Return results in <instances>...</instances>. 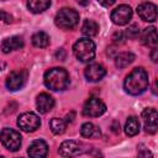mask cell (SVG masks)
<instances>
[{"label":"cell","instance_id":"34","mask_svg":"<svg viewBox=\"0 0 158 158\" xmlns=\"http://www.w3.org/2000/svg\"><path fill=\"white\" fill-rule=\"evenodd\" d=\"M5 67H6L5 62H4V60H0V70H4V69H5Z\"/></svg>","mask_w":158,"mask_h":158},{"label":"cell","instance_id":"23","mask_svg":"<svg viewBox=\"0 0 158 158\" xmlns=\"http://www.w3.org/2000/svg\"><path fill=\"white\" fill-rule=\"evenodd\" d=\"M81 32L88 37L95 36L99 32V25L94 20H85L81 25Z\"/></svg>","mask_w":158,"mask_h":158},{"label":"cell","instance_id":"4","mask_svg":"<svg viewBox=\"0 0 158 158\" xmlns=\"http://www.w3.org/2000/svg\"><path fill=\"white\" fill-rule=\"evenodd\" d=\"M78 21H79V14L72 7L60 9L57 12L56 19H54L56 25L63 30H70V28L75 27Z\"/></svg>","mask_w":158,"mask_h":158},{"label":"cell","instance_id":"15","mask_svg":"<svg viewBox=\"0 0 158 158\" xmlns=\"http://www.w3.org/2000/svg\"><path fill=\"white\" fill-rule=\"evenodd\" d=\"M36 106L41 114H47L48 111H51L53 109L54 99L47 93H41L36 99Z\"/></svg>","mask_w":158,"mask_h":158},{"label":"cell","instance_id":"7","mask_svg":"<svg viewBox=\"0 0 158 158\" xmlns=\"http://www.w3.org/2000/svg\"><path fill=\"white\" fill-rule=\"evenodd\" d=\"M106 111V105L99 98H90L83 106V115L88 117H99Z\"/></svg>","mask_w":158,"mask_h":158},{"label":"cell","instance_id":"26","mask_svg":"<svg viewBox=\"0 0 158 158\" xmlns=\"http://www.w3.org/2000/svg\"><path fill=\"white\" fill-rule=\"evenodd\" d=\"M126 40H127V38H126V35H125L123 31H117V32H115L114 36H112V41H114V43H116V44H122V43H125Z\"/></svg>","mask_w":158,"mask_h":158},{"label":"cell","instance_id":"1","mask_svg":"<svg viewBox=\"0 0 158 158\" xmlns=\"http://www.w3.org/2000/svg\"><path fill=\"white\" fill-rule=\"evenodd\" d=\"M125 90L131 95H139L148 88V74L142 68H135L125 79Z\"/></svg>","mask_w":158,"mask_h":158},{"label":"cell","instance_id":"31","mask_svg":"<svg viewBox=\"0 0 158 158\" xmlns=\"http://www.w3.org/2000/svg\"><path fill=\"white\" fill-rule=\"evenodd\" d=\"M74 115H75V114H74V112L72 111L70 114H68V115L65 116V120H64V121H65L67 123H68V122H72V121L74 120Z\"/></svg>","mask_w":158,"mask_h":158},{"label":"cell","instance_id":"8","mask_svg":"<svg viewBox=\"0 0 158 158\" xmlns=\"http://www.w3.org/2000/svg\"><path fill=\"white\" fill-rule=\"evenodd\" d=\"M17 126L25 132H33L41 126V120L33 112H23L17 118Z\"/></svg>","mask_w":158,"mask_h":158},{"label":"cell","instance_id":"25","mask_svg":"<svg viewBox=\"0 0 158 158\" xmlns=\"http://www.w3.org/2000/svg\"><path fill=\"white\" fill-rule=\"evenodd\" d=\"M139 33V28H138V25L137 23H132L128 26V28L125 31V35H126V38H136Z\"/></svg>","mask_w":158,"mask_h":158},{"label":"cell","instance_id":"35","mask_svg":"<svg viewBox=\"0 0 158 158\" xmlns=\"http://www.w3.org/2000/svg\"><path fill=\"white\" fill-rule=\"evenodd\" d=\"M0 158H2V157H0Z\"/></svg>","mask_w":158,"mask_h":158},{"label":"cell","instance_id":"6","mask_svg":"<svg viewBox=\"0 0 158 158\" xmlns=\"http://www.w3.org/2000/svg\"><path fill=\"white\" fill-rule=\"evenodd\" d=\"M88 149H86V146L84 143L77 142V141H73V139L62 142V144L59 146V149H58L59 154L64 158H72V157L83 154Z\"/></svg>","mask_w":158,"mask_h":158},{"label":"cell","instance_id":"14","mask_svg":"<svg viewBox=\"0 0 158 158\" xmlns=\"http://www.w3.org/2000/svg\"><path fill=\"white\" fill-rule=\"evenodd\" d=\"M27 153H28L30 158H46V156L48 153V146L44 141L36 139L30 144Z\"/></svg>","mask_w":158,"mask_h":158},{"label":"cell","instance_id":"33","mask_svg":"<svg viewBox=\"0 0 158 158\" xmlns=\"http://www.w3.org/2000/svg\"><path fill=\"white\" fill-rule=\"evenodd\" d=\"M100 4L104 5V6H111V5L115 4V0H110V1H100Z\"/></svg>","mask_w":158,"mask_h":158},{"label":"cell","instance_id":"21","mask_svg":"<svg viewBox=\"0 0 158 158\" xmlns=\"http://www.w3.org/2000/svg\"><path fill=\"white\" fill-rule=\"evenodd\" d=\"M139 132V121L135 116H130L125 123V133L127 136H135Z\"/></svg>","mask_w":158,"mask_h":158},{"label":"cell","instance_id":"20","mask_svg":"<svg viewBox=\"0 0 158 158\" xmlns=\"http://www.w3.org/2000/svg\"><path fill=\"white\" fill-rule=\"evenodd\" d=\"M49 6H51V1H48V0H32V1H28L27 2V7L33 14L43 12Z\"/></svg>","mask_w":158,"mask_h":158},{"label":"cell","instance_id":"9","mask_svg":"<svg viewBox=\"0 0 158 158\" xmlns=\"http://www.w3.org/2000/svg\"><path fill=\"white\" fill-rule=\"evenodd\" d=\"M132 17V9L128 5H118L117 7H115L111 12V20L115 25L122 26L128 23V21Z\"/></svg>","mask_w":158,"mask_h":158},{"label":"cell","instance_id":"10","mask_svg":"<svg viewBox=\"0 0 158 158\" xmlns=\"http://www.w3.org/2000/svg\"><path fill=\"white\" fill-rule=\"evenodd\" d=\"M142 120L144 130L148 133H156L158 128V112L153 107H147L142 111Z\"/></svg>","mask_w":158,"mask_h":158},{"label":"cell","instance_id":"18","mask_svg":"<svg viewBox=\"0 0 158 158\" xmlns=\"http://www.w3.org/2000/svg\"><path fill=\"white\" fill-rule=\"evenodd\" d=\"M80 135L85 138H98L100 137V130L91 122H85L80 127Z\"/></svg>","mask_w":158,"mask_h":158},{"label":"cell","instance_id":"24","mask_svg":"<svg viewBox=\"0 0 158 158\" xmlns=\"http://www.w3.org/2000/svg\"><path fill=\"white\" fill-rule=\"evenodd\" d=\"M49 127H51V131L54 135H62V133H64V131L67 128V122L63 118L53 117L49 121Z\"/></svg>","mask_w":158,"mask_h":158},{"label":"cell","instance_id":"30","mask_svg":"<svg viewBox=\"0 0 158 158\" xmlns=\"http://www.w3.org/2000/svg\"><path fill=\"white\" fill-rule=\"evenodd\" d=\"M111 128H112V131H114L115 133H118V132H120V123H118L117 121H114L112 125H111Z\"/></svg>","mask_w":158,"mask_h":158},{"label":"cell","instance_id":"22","mask_svg":"<svg viewBox=\"0 0 158 158\" xmlns=\"http://www.w3.org/2000/svg\"><path fill=\"white\" fill-rule=\"evenodd\" d=\"M32 43L35 47L44 48L49 44V36L43 31H38L32 36Z\"/></svg>","mask_w":158,"mask_h":158},{"label":"cell","instance_id":"16","mask_svg":"<svg viewBox=\"0 0 158 158\" xmlns=\"http://www.w3.org/2000/svg\"><path fill=\"white\" fill-rule=\"evenodd\" d=\"M141 42L144 46L156 48V46L158 43V36H157V30H156L154 26L146 27L142 31V33H141Z\"/></svg>","mask_w":158,"mask_h":158},{"label":"cell","instance_id":"5","mask_svg":"<svg viewBox=\"0 0 158 158\" xmlns=\"http://www.w3.org/2000/svg\"><path fill=\"white\" fill-rule=\"evenodd\" d=\"M0 141L4 147L11 152H16L21 146V136L12 128H4L0 132Z\"/></svg>","mask_w":158,"mask_h":158},{"label":"cell","instance_id":"11","mask_svg":"<svg viewBox=\"0 0 158 158\" xmlns=\"http://www.w3.org/2000/svg\"><path fill=\"white\" fill-rule=\"evenodd\" d=\"M26 79H27L26 70H14L6 78V88L11 91L19 90L25 85Z\"/></svg>","mask_w":158,"mask_h":158},{"label":"cell","instance_id":"29","mask_svg":"<svg viewBox=\"0 0 158 158\" xmlns=\"http://www.w3.org/2000/svg\"><path fill=\"white\" fill-rule=\"evenodd\" d=\"M56 58L57 59H60V60H64L65 59V51L63 48H59L57 52H56Z\"/></svg>","mask_w":158,"mask_h":158},{"label":"cell","instance_id":"3","mask_svg":"<svg viewBox=\"0 0 158 158\" xmlns=\"http://www.w3.org/2000/svg\"><path fill=\"white\" fill-rule=\"evenodd\" d=\"M73 53L80 62H90L95 57V44L89 38H79L73 46Z\"/></svg>","mask_w":158,"mask_h":158},{"label":"cell","instance_id":"32","mask_svg":"<svg viewBox=\"0 0 158 158\" xmlns=\"http://www.w3.org/2000/svg\"><path fill=\"white\" fill-rule=\"evenodd\" d=\"M157 51H158L157 48H153V49H152L151 57H152V60H153V62H157V59H158V58H157Z\"/></svg>","mask_w":158,"mask_h":158},{"label":"cell","instance_id":"19","mask_svg":"<svg viewBox=\"0 0 158 158\" xmlns=\"http://www.w3.org/2000/svg\"><path fill=\"white\" fill-rule=\"evenodd\" d=\"M135 54L131 53V52H122L120 54L116 56L115 58V64L117 68L122 69V68H126L127 65H130L133 60H135Z\"/></svg>","mask_w":158,"mask_h":158},{"label":"cell","instance_id":"17","mask_svg":"<svg viewBox=\"0 0 158 158\" xmlns=\"http://www.w3.org/2000/svg\"><path fill=\"white\" fill-rule=\"evenodd\" d=\"M23 47V40L20 36H12L9 38H5L1 42V49L4 53H9L14 49H19Z\"/></svg>","mask_w":158,"mask_h":158},{"label":"cell","instance_id":"27","mask_svg":"<svg viewBox=\"0 0 158 158\" xmlns=\"http://www.w3.org/2000/svg\"><path fill=\"white\" fill-rule=\"evenodd\" d=\"M0 20L4 21L5 23H11L12 22V16L10 14H7L4 10H0Z\"/></svg>","mask_w":158,"mask_h":158},{"label":"cell","instance_id":"2","mask_svg":"<svg viewBox=\"0 0 158 158\" xmlns=\"http://www.w3.org/2000/svg\"><path fill=\"white\" fill-rule=\"evenodd\" d=\"M44 85L54 91L64 90L69 85V75L63 68H52L44 73Z\"/></svg>","mask_w":158,"mask_h":158},{"label":"cell","instance_id":"12","mask_svg":"<svg viewBox=\"0 0 158 158\" xmlns=\"http://www.w3.org/2000/svg\"><path fill=\"white\" fill-rule=\"evenodd\" d=\"M138 16L147 22H154L157 20V6L153 2H142L137 7Z\"/></svg>","mask_w":158,"mask_h":158},{"label":"cell","instance_id":"13","mask_svg":"<svg viewBox=\"0 0 158 158\" xmlns=\"http://www.w3.org/2000/svg\"><path fill=\"white\" fill-rule=\"evenodd\" d=\"M106 70L99 63H91L84 69V75L89 81H99L104 78Z\"/></svg>","mask_w":158,"mask_h":158},{"label":"cell","instance_id":"28","mask_svg":"<svg viewBox=\"0 0 158 158\" xmlns=\"http://www.w3.org/2000/svg\"><path fill=\"white\" fill-rule=\"evenodd\" d=\"M137 158H153V154H152V152H151L149 149H147V148H142V149L138 152Z\"/></svg>","mask_w":158,"mask_h":158}]
</instances>
